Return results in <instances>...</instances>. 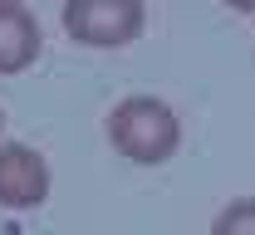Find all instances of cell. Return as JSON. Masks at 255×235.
<instances>
[{"instance_id": "cell-1", "label": "cell", "mask_w": 255, "mask_h": 235, "mask_svg": "<svg viewBox=\"0 0 255 235\" xmlns=\"http://www.w3.org/2000/svg\"><path fill=\"white\" fill-rule=\"evenodd\" d=\"M108 142L137 167H162L182 147V118L172 113V103L152 98V93H132V98L113 103Z\"/></svg>"}, {"instance_id": "cell-2", "label": "cell", "mask_w": 255, "mask_h": 235, "mask_svg": "<svg viewBox=\"0 0 255 235\" xmlns=\"http://www.w3.org/2000/svg\"><path fill=\"white\" fill-rule=\"evenodd\" d=\"M59 20L69 39L84 49H123L142 34L147 10H142V0H69Z\"/></svg>"}, {"instance_id": "cell-3", "label": "cell", "mask_w": 255, "mask_h": 235, "mask_svg": "<svg viewBox=\"0 0 255 235\" xmlns=\"http://www.w3.org/2000/svg\"><path fill=\"white\" fill-rule=\"evenodd\" d=\"M49 201V162L25 142H0V206L34 211Z\"/></svg>"}, {"instance_id": "cell-4", "label": "cell", "mask_w": 255, "mask_h": 235, "mask_svg": "<svg viewBox=\"0 0 255 235\" xmlns=\"http://www.w3.org/2000/svg\"><path fill=\"white\" fill-rule=\"evenodd\" d=\"M44 49V34L34 10L15 5V0H0V74H25Z\"/></svg>"}, {"instance_id": "cell-5", "label": "cell", "mask_w": 255, "mask_h": 235, "mask_svg": "<svg viewBox=\"0 0 255 235\" xmlns=\"http://www.w3.org/2000/svg\"><path fill=\"white\" fill-rule=\"evenodd\" d=\"M211 235H255V196L221 206L216 221H211Z\"/></svg>"}, {"instance_id": "cell-6", "label": "cell", "mask_w": 255, "mask_h": 235, "mask_svg": "<svg viewBox=\"0 0 255 235\" xmlns=\"http://www.w3.org/2000/svg\"><path fill=\"white\" fill-rule=\"evenodd\" d=\"M0 133H5V113H0Z\"/></svg>"}]
</instances>
